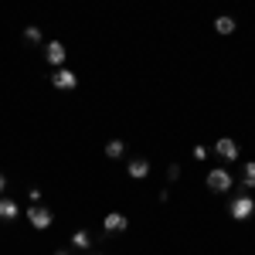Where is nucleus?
<instances>
[{
	"mask_svg": "<svg viewBox=\"0 0 255 255\" xmlns=\"http://www.w3.org/2000/svg\"><path fill=\"white\" fill-rule=\"evenodd\" d=\"M126 174H129V177H136V180H143V177L150 174V160H143V157L129 160V163H126Z\"/></svg>",
	"mask_w": 255,
	"mask_h": 255,
	"instance_id": "8",
	"label": "nucleus"
},
{
	"mask_svg": "<svg viewBox=\"0 0 255 255\" xmlns=\"http://www.w3.org/2000/svg\"><path fill=\"white\" fill-rule=\"evenodd\" d=\"M72 245H75V249H89V245H92V235L82 228V232H75V235H72Z\"/></svg>",
	"mask_w": 255,
	"mask_h": 255,
	"instance_id": "12",
	"label": "nucleus"
},
{
	"mask_svg": "<svg viewBox=\"0 0 255 255\" xmlns=\"http://www.w3.org/2000/svg\"><path fill=\"white\" fill-rule=\"evenodd\" d=\"M17 215H20L17 201L14 197H0V221H14Z\"/></svg>",
	"mask_w": 255,
	"mask_h": 255,
	"instance_id": "9",
	"label": "nucleus"
},
{
	"mask_svg": "<svg viewBox=\"0 0 255 255\" xmlns=\"http://www.w3.org/2000/svg\"><path fill=\"white\" fill-rule=\"evenodd\" d=\"M27 221H31V228L44 232V228L51 225V211H48V208H41V204H31V208H27Z\"/></svg>",
	"mask_w": 255,
	"mask_h": 255,
	"instance_id": "4",
	"label": "nucleus"
},
{
	"mask_svg": "<svg viewBox=\"0 0 255 255\" xmlns=\"http://www.w3.org/2000/svg\"><path fill=\"white\" fill-rule=\"evenodd\" d=\"M208 191H215V194H225V191H232V174H228L225 167H215V170H208Z\"/></svg>",
	"mask_w": 255,
	"mask_h": 255,
	"instance_id": "1",
	"label": "nucleus"
},
{
	"mask_svg": "<svg viewBox=\"0 0 255 255\" xmlns=\"http://www.w3.org/2000/svg\"><path fill=\"white\" fill-rule=\"evenodd\" d=\"M65 58H68V51H65L61 41H48V44H44V61H48V65L61 68V61H65Z\"/></svg>",
	"mask_w": 255,
	"mask_h": 255,
	"instance_id": "5",
	"label": "nucleus"
},
{
	"mask_svg": "<svg viewBox=\"0 0 255 255\" xmlns=\"http://www.w3.org/2000/svg\"><path fill=\"white\" fill-rule=\"evenodd\" d=\"M167 177H170V180H180V163H170V167H167Z\"/></svg>",
	"mask_w": 255,
	"mask_h": 255,
	"instance_id": "15",
	"label": "nucleus"
},
{
	"mask_svg": "<svg viewBox=\"0 0 255 255\" xmlns=\"http://www.w3.org/2000/svg\"><path fill=\"white\" fill-rule=\"evenodd\" d=\"M228 215L235 218V221H245V218H252V215H255V201H252L249 194L235 197V201L228 204Z\"/></svg>",
	"mask_w": 255,
	"mask_h": 255,
	"instance_id": "2",
	"label": "nucleus"
},
{
	"mask_svg": "<svg viewBox=\"0 0 255 255\" xmlns=\"http://www.w3.org/2000/svg\"><path fill=\"white\" fill-rule=\"evenodd\" d=\"M215 153H218L221 160H238V143H235L232 136H218Z\"/></svg>",
	"mask_w": 255,
	"mask_h": 255,
	"instance_id": "6",
	"label": "nucleus"
},
{
	"mask_svg": "<svg viewBox=\"0 0 255 255\" xmlns=\"http://www.w3.org/2000/svg\"><path fill=\"white\" fill-rule=\"evenodd\" d=\"M24 41L27 44H41V27H24Z\"/></svg>",
	"mask_w": 255,
	"mask_h": 255,
	"instance_id": "14",
	"label": "nucleus"
},
{
	"mask_svg": "<svg viewBox=\"0 0 255 255\" xmlns=\"http://www.w3.org/2000/svg\"><path fill=\"white\" fill-rule=\"evenodd\" d=\"M215 31H218V34H235V20H232V17H218L215 20Z\"/></svg>",
	"mask_w": 255,
	"mask_h": 255,
	"instance_id": "11",
	"label": "nucleus"
},
{
	"mask_svg": "<svg viewBox=\"0 0 255 255\" xmlns=\"http://www.w3.org/2000/svg\"><path fill=\"white\" fill-rule=\"evenodd\" d=\"M242 184H245V187H255V163L252 160H249L245 170H242Z\"/></svg>",
	"mask_w": 255,
	"mask_h": 255,
	"instance_id": "13",
	"label": "nucleus"
},
{
	"mask_svg": "<svg viewBox=\"0 0 255 255\" xmlns=\"http://www.w3.org/2000/svg\"><path fill=\"white\" fill-rule=\"evenodd\" d=\"M126 225H129V221H126V215H119V211H109V215L102 218L106 235H109V232H126Z\"/></svg>",
	"mask_w": 255,
	"mask_h": 255,
	"instance_id": "7",
	"label": "nucleus"
},
{
	"mask_svg": "<svg viewBox=\"0 0 255 255\" xmlns=\"http://www.w3.org/2000/svg\"><path fill=\"white\" fill-rule=\"evenodd\" d=\"M51 85H55L58 92H72V89L79 85V75H75V72H68V68H55V75H51Z\"/></svg>",
	"mask_w": 255,
	"mask_h": 255,
	"instance_id": "3",
	"label": "nucleus"
},
{
	"mask_svg": "<svg viewBox=\"0 0 255 255\" xmlns=\"http://www.w3.org/2000/svg\"><path fill=\"white\" fill-rule=\"evenodd\" d=\"M3 187H7V177L0 174V194H3Z\"/></svg>",
	"mask_w": 255,
	"mask_h": 255,
	"instance_id": "16",
	"label": "nucleus"
},
{
	"mask_svg": "<svg viewBox=\"0 0 255 255\" xmlns=\"http://www.w3.org/2000/svg\"><path fill=\"white\" fill-rule=\"evenodd\" d=\"M123 150H126L123 139H109V143H106V157H109V160H119V157H123Z\"/></svg>",
	"mask_w": 255,
	"mask_h": 255,
	"instance_id": "10",
	"label": "nucleus"
},
{
	"mask_svg": "<svg viewBox=\"0 0 255 255\" xmlns=\"http://www.w3.org/2000/svg\"><path fill=\"white\" fill-rule=\"evenodd\" d=\"M55 255H72V252H55Z\"/></svg>",
	"mask_w": 255,
	"mask_h": 255,
	"instance_id": "17",
	"label": "nucleus"
}]
</instances>
